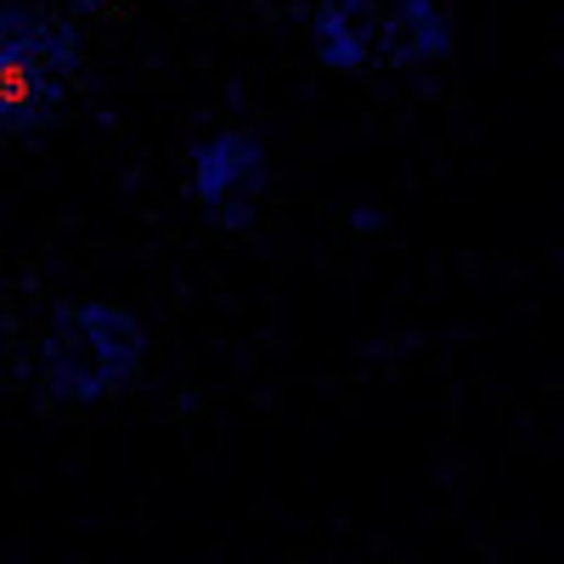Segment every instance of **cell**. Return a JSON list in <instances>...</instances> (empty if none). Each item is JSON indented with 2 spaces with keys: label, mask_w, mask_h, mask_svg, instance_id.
<instances>
[{
  "label": "cell",
  "mask_w": 564,
  "mask_h": 564,
  "mask_svg": "<svg viewBox=\"0 0 564 564\" xmlns=\"http://www.w3.org/2000/svg\"><path fill=\"white\" fill-rule=\"evenodd\" d=\"M153 327L119 300H63L29 345V390L45 406H102L141 379Z\"/></svg>",
  "instance_id": "obj_1"
},
{
  "label": "cell",
  "mask_w": 564,
  "mask_h": 564,
  "mask_svg": "<svg viewBox=\"0 0 564 564\" xmlns=\"http://www.w3.org/2000/svg\"><path fill=\"white\" fill-rule=\"evenodd\" d=\"M85 68V29L57 0L0 7V141L52 130Z\"/></svg>",
  "instance_id": "obj_2"
},
{
  "label": "cell",
  "mask_w": 564,
  "mask_h": 564,
  "mask_svg": "<svg viewBox=\"0 0 564 564\" xmlns=\"http://www.w3.org/2000/svg\"><path fill=\"white\" fill-rule=\"evenodd\" d=\"M271 193V148L254 124H215L186 153V198L215 231L254 226Z\"/></svg>",
  "instance_id": "obj_3"
},
{
  "label": "cell",
  "mask_w": 564,
  "mask_h": 564,
  "mask_svg": "<svg viewBox=\"0 0 564 564\" xmlns=\"http://www.w3.org/2000/svg\"><path fill=\"white\" fill-rule=\"evenodd\" d=\"M457 52V29L441 0H379V68L423 79L446 68Z\"/></svg>",
  "instance_id": "obj_4"
},
{
  "label": "cell",
  "mask_w": 564,
  "mask_h": 564,
  "mask_svg": "<svg viewBox=\"0 0 564 564\" xmlns=\"http://www.w3.org/2000/svg\"><path fill=\"white\" fill-rule=\"evenodd\" d=\"M311 57L334 74H372L379 68V0H316L305 18Z\"/></svg>",
  "instance_id": "obj_5"
},
{
  "label": "cell",
  "mask_w": 564,
  "mask_h": 564,
  "mask_svg": "<svg viewBox=\"0 0 564 564\" xmlns=\"http://www.w3.org/2000/svg\"><path fill=\"white\" fill-rule=\"evenodd\" d=\"M57 7H68V12L79 18V12H90V7H102V0H57Z\"/></svg>",
  "instance_id": "obj_6"
}]
</instances>
